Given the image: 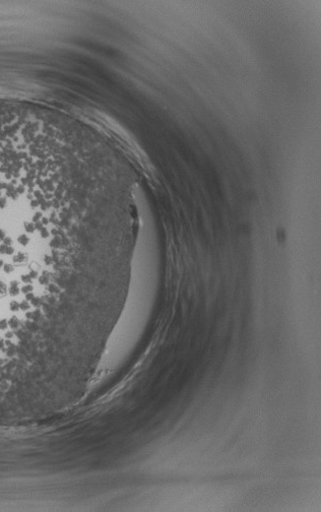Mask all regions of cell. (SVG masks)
<instances>
[{
  "label": "cell",
  "mask_w": 321,
  "mask_h": 512,
  "mask_svg": "<svg viewBox=\"0 0 321 512\" xmlns=\"http://www.w3.org/2000/svg\"><path fill=\"white\" fill-rule=\"evenodd\" d=\"M97 235L66 175L0 130V363L91 307L103 275Z\"/></svg>",
  "instance_id": "1"
}]
</instances>
